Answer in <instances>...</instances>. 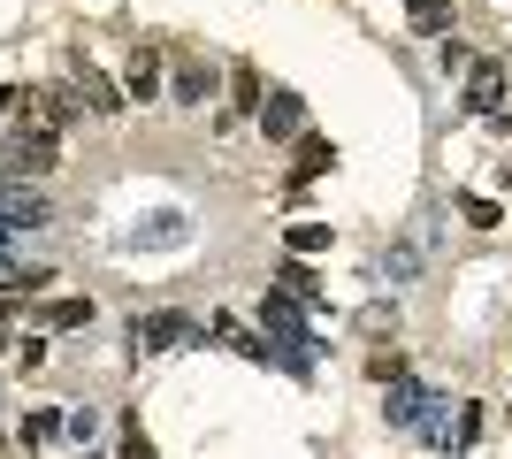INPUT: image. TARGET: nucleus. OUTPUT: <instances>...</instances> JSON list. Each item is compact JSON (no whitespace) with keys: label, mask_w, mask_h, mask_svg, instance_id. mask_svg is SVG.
I'll return each mask as SVG.
<instances>
[{"label":"nucleus","mask_w":512,"mask_h":459,"mask_svg":"<svg viewBox=\"0 0 512 459\" xmlns=\"http://www.w3.org/2000/svg\"><path fill=\"white\" fill-rule=\"evenodd\" d=\"M62 437H69V444H100V414H92V406L62 414Z\"/></svg>","instance_id":"nucleus-18"},{"label":"nucleus","mask_w":512,"mask_h":459,"mask_svg":"<svg viewBox=\"0 0 512 459\" xmlns=\"http://www.w3.org/2000/svg\"><path fill=\"white\" fill-rule=\"evenodd\" d=\"M329 169H337V146H329L321 131H299V138H291V184H283V192H291V199H306V192H314V184H321Z\"/></svg>","instance_id":"nucleus-3"},{"label":"nucleus","mask_w":512,"mask_h":459,"mask_svg":"<svg viewBox=\"0 0 512 459\" xmlns=\"http://www.w3.org/2000/svg\"><path fill=\"white\" fill-rule=\"evenodd\" d=\"M260 329H268V345L283 352V375L314 383L321 345H314V329H306V299L299 291H268V299H260Z\"/></svg>","instance_id":"nucleus-1"},{"label":"nucleus","mask_w":512,"mask_h":459,"mask_svg":"<svg viewBox=\"0 0 512 459\" xmlns=\"http://www.w3.org/2000/svg\"><path fill=\"white\" fill-rule=\"evenodd\" d=\"M482 444V406H459V429H451V452H474Z\"/></svg>","instance_id":"nucleus-19"},{"label":"nucleus","mask_w":512,"mask_h":459,"mask_svg":"<svg viewBox=\"0 0 512 459\" xmlns=\"http://www.w3.org/2000/svg\"><path fill=\"white\" fill-rule=\"evenodd\" d=\"M54 153H62V131H54V123H31V131L8 138V169L39 176V169H54Z\"/></svg>","instance_id":"nucleus-4"},{"label":"nucleus","mask_w":512,"mask_h":459,"mask_svg":"<svg viewBox=\"0 0 512 459\" xmlns=\"http://www.w3.org/2000/svg\"><path fill=\"white\" fill-rule=\"evenodd\" d=\"M0 360H8V322H0Z\"/></svg>","instance_id":"nucleus-26"},{"label":"nucleus","mask_w":512,"mask_h":459,"mask_svg":"<svg viewBox=\"0 0 512 459\" xmlns=\"http://www.w3.org/2000/svg\"><path fill=\"white\" fill-rule=\"evenodd\" d=\"M214 85H222V77H214V62H184V69H176V108H207Z\"/></svg>","instance_id":"nucleus-12"},{"label":"nucleus","mask_w":512,"mask_h":459,"mask_svg":"<svg viewBox=\"0 0 512 459\" xmlns=\"http://www.w3.org/2000/svg\"><path fill=\"white\" fill-rule=\"evenodd\" d=\"M0 215L16 222V238H23V230H39V222L54 215V207H46V192H31L23 176H8V169H0Z\"/></svg>","instance_id":"nucleus-5"},{"label":"nucleus","mask_w":512,"mask_h":459,"mask_svg":"<svg viewBox=\"0 0 512 459\" xmlns=\"http://www.w3.org/2000/svg\"><path fill=\"white\" fill-rule=\"evenodd\" d=\"M436 62H444V77H451V69H467V62H474V46H459V39H444V46H436Z\"/></svg>","instance_id":"nucleus-22"},{"label":"nucleus","mask_w":512,"mask_h":459,"mask_svg":"<svg viewBox=\"0 0 512 459\" xmlns=\"http://www.w3.org/2000/svg\"><path fill=\"white\" fill-rule=\"evenodd\" d=\"M16 368L31 375V368H46V337H23V352H16Z\"/></svg>","instance_id":"nucleus-23"},{"label":"nucleus","mask_w":512,"mask_h":459,"mask_svg":"<svg viewBox=\"0 0 512 459\" xmlns=\"http://www.w3.org/2000/svg\"><path fill=\"white\" fill-rule=\"evenodd\" d=\"M123 92H130V100H153V92H161V46H130Z\"/></svg>","instance_id":"nucleus-10"},{"label":"nucleus","mask_w":512,"mask_h":459,"mask_svg":"<svg viewBox=\"0 0 512 459\" xmlns=\"http://www.w3.org/2000/svg\"><path fill=\"white\" fill-rule=\"evenodd\" d=\"M459 215H467L474 230H497V199H459Z\"/></svg>","instance_id":"nucleus-21"},{"label":"nucleus","mask_w":512,"mask_h":459,"mask_svg":"<svg viewBox=\"0 0 512 459\" xmlns=\"http://www.w3.org/2000/svg\"><path fill=\"white\" fill-rule=\"evenodd\" d=\"M176 238H184V215H153L130 230V245H176Z\"/></svg>","instance_id":"nucleus-16"},{"label":"nucleus","mask_w":512,"mask_h":459,"mask_svg":"<svg viewBox=\"0 0 512 459\" xmlns=\"http://www.w3.org/2000/svg\"><path fill=\"white\" fill-rule=\"evenodd\" d=\"M505 429H512V406H505Z\"/></svg>","instance_id":"nucleus-28"},{"label":"nucleus","mask_w":512,"mask_h":459,"mask_svg":"<svg viewBox=\"0 0 512 459\" xmlns=\"http://www.w3.org/2000/svg\"><path fill=\"white\" fill-rule=\"evenodd\" d=\"M283 245H291L299 261H314V253H329V245H337V230H329V222H291V230H283Z\"/></svg>","instance_id":"nucleus-14"},{"label":"nucleus","mask_w":512,"mask_h":459,"mask_svg":"<svg viewBox=\"0 0 512 459\" xmlns=\"http://www.w3.org/2000/svg\"><path fill=\"white\" fill-rule=\"evenodd\" d=\"M451 23V0H413V31H444Z\"/></svg>","instance_id":"nucleus-20"},{"label":"nucleus","mask_w":512,"mask_h":459,"mask_svg":"<svg viewBox=\"0 0 512 459\" xmlns=\"http://www.w3.org/2000/svg\"><path fill=\"white\" fill-rule=\"evenodd\" d=\"M138 345L146 352H184V345H199V329H192V314H153V322H138Z\"/></svg>","instance_id":"nucleus-9"},{"label":"nucleus","mask_w":512,"mask_h":459,"mask_svg":"<svg viewBox=\"0 0 512 459\" xmlns=\"http://www.w3.org/2000/svg\"><path fill=\"white\" fill-rule=\"evenodd\" d=\"M260 100H268V92H260V69H237V77H230V115H222V131L253 123V115H260Z\"/></svg>","instance_id":"nucleus-11"},{"label":"nucleus","mask_w":512,"mask_h":459,"mask_svg":"<svg viewBox=\"0 0 512 459\" xmlns=\"http://www.w3.org/2000/svg\"><path fill=\"white\" fill-rule=\"evenodd\" d=\"M253 123H260V131H268V138H276V146H291V138L306 131V100H299V92H268Z\"/></svg>","instance_id":"nucleus-8"},{"label":"nucleus","mask_w":512,"mask_h":459,"mask_svg":"<svg viewBox=\"0 0 512 459\" xmlns=\"http://www.w3.org/2000/svg\"><path fill=\"white\" fill-rule=\"evenodd\" d=\"M92 322V299H54L46 306V329H85Z\"/></svg>","instance_id":"nucleus-17"},{"label":"nucleus","mask_w":512,"mask_h":459,"mask_svg":"<svg viewBox=\"0 0 512 459\" xmlns=\"http://www.w3.org/2000/svg\"><path fill=\"white\" fill-rule=\"evenodd\" d=\"M497 100H505V62H497V54L467 62V115H482V123H490Z\"/></svg>","instance_id":"nucleus-7"},{"label":"nucleus","mask_w":512,"mask_h":459,"mask_svg":"<svg viewBox=\"0 0 512 459\" xmlns=\"http://www.w3.org/2000/svg\"><path fill=\"white\" fill-rule=\"evenodd\" d=\"M8 238H16V222H8V215H0V261H8Z\"/></svg>","instance_id":"nucleus-24"},{"label":"nucleus","mask_w":512,"mask_h":459,"mask_svg":"<svg viewBox=\"0 0 512 459\" xmlns=\"http://www.w3.org/2000/svg\"><path fill=\"white\" fill-rule=\"evenodd\" d=\"M490 123H497V131H512V115H490Z\"/></svg>","instance_id":"nucleus-27"},{"label":"nucleus","mask_w":512,"mask_h":459,"mask_svg":"<svg viewBox=\"0 0 512 459\" xmlns=\"http://www.w3.org/2000/svg\"><path fill=\"white\" fill-rule=\"evenodd\" d=\"M383 421L390 429H413V437H428V444H451V429H444V391L436 383H421L413 368H398L383 383Z\"/></svg>","instance_id":"nucleus-2"},{"label":"nucleus","mask_w":512,"mask_h":459,"mask_svg":"<svg viewBox=\"0 0 512 459\" xmlns=\"http://www.w3.org/2000/svg\"><path fill=\"white\" fill-rule=\"evenodd\" d=\"M31 291H46V268H23L16 284H0V322H8V314H16V306L31 299Z\"/></svg>","instance_id":"nucleus-15"},{"label":"nucleus","mask_w":512,"mask_h":459,"mask_svg":"<svg viewBox=\"0 0 512 459\" xmlns=\"http://www.w3.org/2000/svg\"><path fill=\"white\" fill-rule=\"evenodd\" d=\"M497 184H505V192H512V161H505V169H497Z\"/></svg>","instance_id":"nucleus-25"},{"label":"nucleus","mask_w":512,"mask_h":459,"mask_svg":"<svg viewBox=\"0 0 512 459\" xmlns=\"http://www.w3.org/2000/svg\"><path fill=\"white\" fill-rule=\"evenodd\" d=\"M69 85H77V100H85L92 115H123V100H130L123 85H107V77L85 62V54H69Z\"/></svg>","instance_id":"nucleus-6"},{"label":"nucleus","mask_w":512,"mask_h":459,"mask_svg":"<svg viewBox=\"0 0 512 459\" xmlns=\"http://www.w3.org/2000/svg\"><path fill=\"white\" fill-rule=\"evenodd\" d=\"M16 444H23V452L62 444V414H54V406H31V414H23V429H16Z\"/></svg>","instance_id":"nucleus-13"}]
</instances>
